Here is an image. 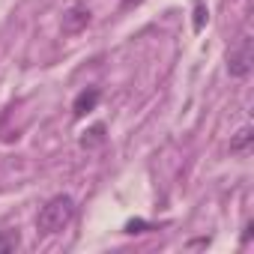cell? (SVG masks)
<instances>
[{
    "label": "cell",
    "mask_w": 254,
    "mask_h": 254,
    "mask_svg": "<svg viewBox=\"0 0 254 254\" xmlns=\"http://www.w3.org/2000/svg\"><path fill=\"white\" fill-rule=\"evenodd\" d=\"M72 215H75V200H72L69 194H57V197H51V200L39 209V215H36V230L45 233V236L60 233V230L72 221Z\"/></svg>",
    "instance_id": "cell-1"
},
{
    "label": "cell",
    "mask_w": 254,
    "mask_h": 254,
    "mask_svg": "<svg viewBox=\"0 0 254 254\" xmlns=\"http://www.w3.org/2000/svg\"><path fill=\"white\" fill-rule=\"evenodd\" d=\"M251 63H254L251 39H248V36H242V39H239V45L227 51V72H230V78H248Z\"/></svg>",
    "instance_id": "cell-2"
},
{
    "label": "cell",
    "mask_w": 254,
    "mask_h": 254,
    "mask_svg": "<svg viewBox=\"0 0 254 254\" xmlns=\"http://www.w3.org/2000/svg\"><path fill=\"white\" fill-rule=\"evenodd\" d=\"M90 9L87 6H81V3H75V6H69L66 9V15H63V33L66 36H75V33H81V30H87L90 27Z\"/></svg>",
    "instance_id": "cell-3"
},
{
    "label": "cell",
    "mask_w": 254,
    "mask_h": 254,
    "mask_svg": "<svg viewBox=\"0 0 254 254\" xmlns=\"http://www.w3.org/2000/svg\"><path fill=\"white\" fill-rule=\"evenodd\" d=\"M99 99H102V90H99V87H87V90H81V93L75 96V102H72V114H75V117H84V114L96 111Z\"/></svg>",
    "instance_id": "cell-4"
},
{
    "label": "cell",
    "mask_w": 254,
    "mask_h": 254,
    "mask_svg": "<svg viewBox=\"0 0 254 254\" xmlns=\"http://www.w3.org/2000/svg\"><path fill=\"white\" fill-rule=\"evenodd\" d=\"M105 144V123H93L90 129L81 135V147L84 150H96V147H102Z\"/></svg>",
    "instance_id": "cell-5"
},
{
    "label": "cell",
    "mask_w": 254,
    "mask_h": 254,
    "mask_svg": "<svg viewBox=\"0 0 254 254\" xmlns=\"http://www.w3.org/2000/svg\"><path fill=\"white\" fill-rule=\"evenodd\" d=\"M251 141H254V129H251V126H242V129L233 135V141H230V153H233V156H242V153H248Z\"/></svg>",
    "instance_id": "cell-6"
},
{
    "label": "cell",
    "mask_w": 254,
    "mask_h": 254,
    "mask_svg": "<svg viewBox=\"0 0 254 254\" xmlns=\"http://www.w3.org/2000/svg\"><path fill=\"white\" fill-rule=\"evenodd\" d=\"M18 245H21V239H18L15 230H3V233H0V254H12Z\"/></svg>",
    "instance_id": "cell-7"
},
{
    "label": "cell",
    "mask_w": 254,
    "mask_h": 254,
    "mask_svg": "<svg viewBox=\"0 0 254 254\" xmlns=\"http://www.w3.org/2000/svg\"><path fill=\"white\" fill-rule=\"evenodd\" d=\"M123 230L135 236V233H150V230H156V227H153L150 221H144V218H132V221H126V227H123Z\"/></svg>",
    "instance_id": "cell-8"
},
{
    "label": "cell",
    "mask_w": 254,
    "mask_h": 254,
    "mask_svg": "<svg viewBox=\"0 0 254 254\" xmlns=\"http://www.w3.org/2000/svg\"><path fill=\"white\" fill-rule=\"evenodd\" d=\"M206 6H203V0H197V3H194V33H200L203 30V21H206Z\"/></svg>",
    "instance_id": "cell-9"
}]
</instances>
